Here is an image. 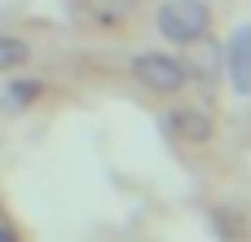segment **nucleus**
Masks as SVG:
<instances>
[{
    "instance_id": "nucleus-6",
    "label": "nucleus",
    "mask_w": 251,
    "mask_h": 242,
    "mask_svg": "<svg viewBox=\"0 0 251 242\" xmlns=\"http://www.w3.org/2000/svg\"><path fill=\"white\" fill-rule=\"evenodd\" d=\"M26 57H31L26 40H18V35H0V71H18Z\"/></svg>"
},
{
    "instance_id": "nucleus-7",
    "label": "nucleus",
    "mask_w": 251,
    "mask_h": 242,
    "mask_svg": "<svg viewBox=\"0 0 251 242\" xmlns=\"http://www.w3.org/2000/svg\"><path fill=\"white\" fill-rule=\"evenodd\" d=\"M40 93H44V84H40V79H22V84H9V93H4V97H9V106H26V101H35Z\"/></svg>"
},
{
    "instance_id": "nucleus-9",
    "label": "nucleus",
    "mask_w": 251,
    "mask_h": 242,
    "mask_svg": "<svg viewBox=\"0 0 251 242\" xmlns=\"http://www.w3.org/2000/svg\"><path fill=\"white\" fill-rule=\"evenodd\" d=\"M0 242H18V234H13L9 225H0Z\"/></svg>"
},
{
    "instance_id": "nucleus-5",
    "label": "nucleus",
    "mask_w": 251,
    "mask_h": 242,
    "mask_svg": "<svg viewBox=\"0 0 251 242\" xmlns=\"http://www.w3.org/2000/svg\"><path fill=\"white\" fill-rule=\"evenodd\" d=\"M132 9H137V0H84L88 22H97V26H119Z\"/></svg>"
},
{
    "instance_id": "nucleus-1",
    "label": "nucleus",
    "mask_w": 251,
    "mask_h": 242,
    "mask_svg": "<svg viewBox=\"0 0 251 242\" xmlns=\"http://www.w3.org/2000/svg\"><path fill=\"white\" fill-rule=\"evenodd\" d=\"M207 26H212V13L203 0H168L159 9V35L172 44H194L199 35H207Z\"/></svg>"
},
{
    "instance_id": "nucleus-4",
    "label": "nucleus",
    "mask_w": 251,
    "mask_h": 242,
    "mask_svg": "<svg viewBox=\"0 0 251 242\" xmlns=\"http://www.w3.org/2000/svg\"><path fill=\"white\" fill-rule=\"evenodd\" d=\"M225 66H229L234 88H238V93H251V26H238V31L229 35Z\"/></svg>"
},
{
    "instance_id": "nucleus-8",
    "label": "nucleus",
    "mask_w": 251,
    "mask_h": 242,
    "mask_svg": "<svg viewBox=\"0 0 251 242\" xmlns=\"http://www.w3.org/2000/svg\"><path fill=\"white\" fill-rule=\"evenodd\" d=\"M203 40H207V35H203ZM203 40H199V44H203ZM212 71H216V48L203 44V48H199V75H212Z\"/></svg>"
},
{
    "instance_id": "nucleus-3",
    "label": "nucleus",
    "mask_w": 251,
    "mask_h": 242,
    "mask_svg": "<svg viewBox=\"0 0 251 242\" xmlns=\"http://www.w3.org/2000/svg\"><path fill=\"white\" fill-rule=\"evenodd\" d=\"M168 132H172L176 141H185V145H203V141L212 137V115H207L203 106H176V110L168 115Z\"/></svg>"
},
{
    "instance_id": "nucleus-2",
    "label": "nucleus",
    "mask_w": 251,
    "mask_h": 242,
    "mask_svg": "<svg viewBox=\"0 0 251 242\" xmlns=\"http://www.w3.org/2000/svg\"><path fill=\"white\" fill-rule=\"evenodd\" d=\"M132 75L141 79V88H150V93H181L185 88V66H181V57H172V53H137L132 57Z\"/></svg>"
}]
</instances>
